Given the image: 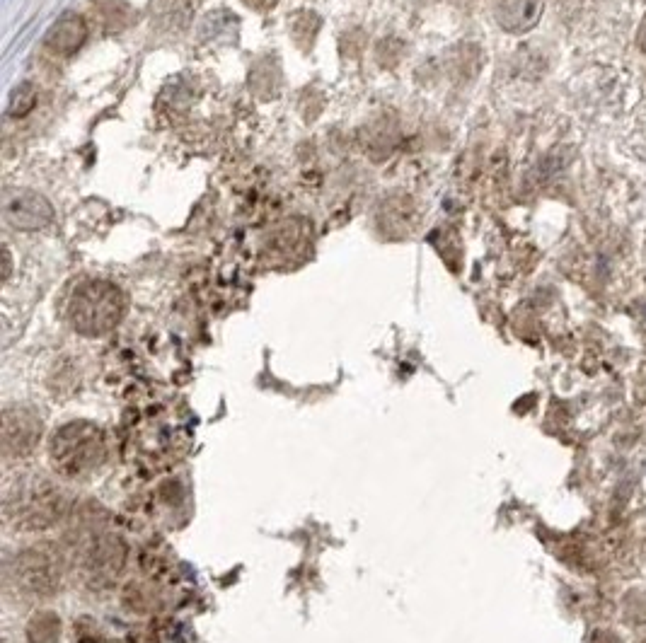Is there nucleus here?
Returning a JSON list of instances; mask_svg holds the SVG:
<instances>
[{
	"label": "nucleus",
	"instance_id": "f257e3e1",
	"mask_svg": "<svg viewBox=\"0 0 646 643\" xmlns=\"http://www.w3.org/2000/svg\"><path fill=\"white\" fill-rule=\"evenodd\" d=\"M71 511V498L51 479L27 474L5 489L3 518L13 530L37 532L59 525Z\"/></svg>",
	"mask_w": 646,
	"mask_h": 643
},
{
	"label": "nucleus",
	"instance_id": "f03ea898",
	"mask_svg": "<svg viewBox=\"0 0 646 643\" xmlns=\"http://www.w3.org/2000/svg\"><path fill=\"white\" fill-rule=\"evenodd\" d=\"M51 465L66 479H83L97 472L107 460V440L102 428L90 421H71L51 438Z\"/></svg>",
	"mask_w": 646,
	"mask_h": 643
},
{
	"label": "nucleus",
	"instance_id": "7ed1b4c3",
	"mask_svg": "<svg viewBox=\"0 0 646 643\" xmlns=\"http://www.w3.org/2000/svg\"><path fill=\"white\" fill-rule=\"evenodd\" d=\"M124 312V293L109 281L83 283L68 303V320L83 337H105L124 320Z\"/></svg>",
	"mask_w": 646,
	"mask_h": 643
},
{
	"label": "nucleus",
	"instance_id": "20e7f679",
	"mask_svg": "<svg viewBox=\"0 0 646 643\" xmlns=\"http://www.w3.org/2000/svg\"><path fill=\"white\" fill-rule=\"evenodd\" d=\"M5 583L17 598L46 600L61 588V561L49 549H25L5 571Z\"/></svg>",
	"mask_w": 646,
	"mask_h": 643
},
{
	"label": "nucleus",
	"instance_id": "39448f33",
	"mask_svg": "<svg viewBox=\"0 0 646 643\" xmlns=\"http://www.w3.org/2000/svg\"><path fill=\"white\" fill-rule=\"evenodd\" d=\"M124 542L114 535H90L88 540L76 544V569L92 581H112L124 566Z\"/></svg>",
	"mask_w": 646,
	"mask_h": 643
},
{
	"label": "nucleus",
	"instance_id": "423d86ee",
	"mask_svg": "<svg viewBox=\"0 0 646 643\" xmlns=\"http://www.w3.org/2000/svg\"><path fill=\"white\" fill-rule=\"evenodd\" d=\"M42 440V419L30 407H8L3 411V428H0V443H3L5 460H20L34 453Z\"/></svg>",
	"mask_w": 646,
	"mask_h": 643
},
{
	"label": "nucleus",
	"instance_id": "0eeeda50",
	"mask_svg": "<svg viewBox=\"0 0 646 643\" xmlns=\"http://www.w3.org/2000/svg\"><path fill=\"white\" fill-rule=\"evenodd\" d=\"M3 218L15 230L34 233L54 220V208L37 191H10L3 201Z\"/></svg>",
	"mask_w": 646,
	"mask_h": 643
},
{
	"label": "nucleus",
	"instance_id": "6e6552de",
	"mask_svg": "<svg viewBox=\"0 0 646 643\" xmlns=\"http://www.w3.org/2000/svg\"><path fill=\"white\" fill-rule=\"evenodd\" d=\"M542 13V0H501L496 5V22L506 32L521 34L538 25Z\"/></svg>",
	"mask_w": 646,
	"mask_h": 643
},
{
	"label": "nucleus",
	"instance_id": "1a4fd4ad",
	"mask_svg": "<svg viewBox=\"0 0 646 643\" xmlns=\"http://www.w3.org/2000/svg\"><path fill=\"white\" fill-rule=\"evenodd\" d=\"M88 37V27H85L83 17L78 15H63L49 32H46V46L59 56H71L83 46Z\"/></svg>",
	"mask_w": 646,
	"mask_h": 643
},
{
	"label": "nucleus",
	"instance_id": "9d476101",
	"mask_svg": "<svg viewBox=\"0 0 646 643\" xmlns=\"http://www.w3.org/2000/svg\"><path fill=\"white\" fill-rule=\"evenodd\" d=\"M34 104H37V90H34L32 83H22L10 95L8 114L10 117H27L34 109Z\"/></svg>",
	"mask_w": 646,
	"mask_h": 643
},
{
	"label": "nucleus",
	"instance_id": "9b49d317",
	"mask_svg": "<svg viewBox=\"0 0 646 643\" xmlns=\"http://www.w3.org/2000/svg\"><path fill=\"white\" fill-rule=\"evenodd\" d=\"M625 619L632 622V627H639V624L646 622V595L639 593V590H632L625 598Z\"/></svg>",
	"mask_w": 646,
	"mask_h": 643
},
{
	"label": "nucleus",
	"instance_id": "f8f14e48",
	"mask_svg": "<svg viewBox=\"0 0 646 643\" xmlns=\"http://www.w3.org/2000/svg\"><path fill=\"white\" fill-rule=\"evenodd\" d=\"M593 643H620V639H617L613 631H598Z\"/></svg>",
	"mask_w": 646,
	"mask_h": 643
},
{
	"label": "nucleus",
	"instance_id": "ddd939ff",
	"mask_svg": "<svg viewBox=\"0 0 646 643\" xmlns=\"http://www.w3.org/2000/svg\"><path fill=\"white\" fill-rule=\"evenodd\" d=\"M3 257H5V269H3V281H8L10 271H13V259H10V249L3 247Z\"/></svg>",
	"mask_w": 646,
	"mask_h": 643
},
{
	"label": "nucleus",
	"instance_id": "4468645a",
	"mask_svg": "<svg viewBox=\"0 0 646 643\" xmlns=\"http://www.w3.org/2000/svg\"><path fill=\"white\" fill-rule=\"evenodd\" d=\"M245 3L252 5V8H257V10H269V8H274L276 0H245Z\"/></svg>",
	"mask_w": 646,
	"mask_h": 643
},
{
	"label": "nucleus",
	"instance_id": "2eb2a0df",
	"mask_svg": "<svg viewBox=\"0 0 646 643\" xmlns=\"http://www.w3.org/2000/svg\"><path fill=\"white\" fill-rule=\"evenodd\" d=\"M639 46H642V51L646 54V20L642 22V30H639Z\"/></svg>",
	"mask_w": 646,
	"mask_h": 643
},
{
	"label": "nucleus",
	"instance_id": "dca6fc26",
	"mask_svg": "<svg viewBox=\"0 0 646 643\" xmlns=\"http://www.w3.org/2000/svg\"><path fill=\"white\" fill-rule=\"evenodd\" d=\"M642 643H646V641H642Z\"/></svg>",
	"mask_w": 646,
	"mask_h": 643
}]
</instances>
